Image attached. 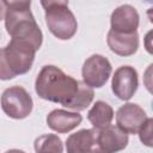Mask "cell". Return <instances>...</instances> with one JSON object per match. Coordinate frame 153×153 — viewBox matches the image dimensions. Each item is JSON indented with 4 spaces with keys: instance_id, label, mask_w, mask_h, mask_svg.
<instances>
[{
    "instance_id": "obj_1",
    "label": "cell",
    "mask_w": 153,
    "mask_h": 153,
    "mask_svg": "<svg viewBox=\"0 0 153 153\" xmlns=\"http://www.w3.org/2000/svg\"><path fill=\"white\" fill-rule=\"evenodd\" d=\"M35 91L39 98L78 112L91 105L94 98L93 88L54 65L41 68L35 80Z\"/></svg>"
},
{
    "instance_id": "obj_2",
    "label": "cell",
    "mask_w": 153,
    "mask_h": 153,
    "mask_svg": "<svg viewBox=\"0 0 153 153\" xmlns=\"http://www.w3.org/2000/svg\"><path fill=\"white\" fill-rule=\"evenodd\" d=\"M30 6L31 1H7L5 27L11 38L26 41L38 50L43 42V33Z\"/></svg>"
},
{
    "instance_id": "obj_3",
    "label": "cell",
    "mask_w": 153,
    "mask_h": 153,
    "mask_svg": "<svg viewBox=\"0 0 153 153\" xmlns=\"http://www.w3.org/2000/svg\"><path fill=\"white\" fill-rule=\"evenodd\" d=\"M36 51L31 43L11 38L4 48H0V80H11L26 74L32 67Z\"/></svg>"
},
{
    "instance_id": "obj_4",
    "label": "cell",
    "mask_w": 153,
    "mask_h": 153,
    "mask_svg": "<svg viewBox=\"0 0 153 153\" xmlns=\"http://www.w3.org/2000/svg\"><path fill=\"white\" fill-rule=\"evenodd\" d=\"M44 10L45 23L49 31L59 39H71L78 30V22L68 7V1L48 0L41 1Z\"/></svg>"
},
{
    "instance_id": "obj_5",
    "label": "cell",
    "mask_w": 153,
    "mask_h": 153,
    "mask_svg": "<svg viewBox=\"0 0 153 153\" xmlns=\"http://www.w3.org/2000/svg\"><path fill=\"white\" fill-rule=\"evenodd\" d=\"M2 111L13 120L26 118L33 109V100L31 94L23 86L7 87L0 98Z\"/></svg>"
},
{
    "instance_id": "obj_6",
    "label": "cell",
    "mask_w": 153,
    "mask_h": 153,
    "mask_svg": "<svg viewBox=\"0 0 153 153\" xmlns=\"http://www.w3.org/2000/svg\"><path fill=\"white\" fill-rule=\"evenodd\" d=\"M111 72L112 66L110 61L100 54H93L82 65V82L91 88H100L109 80Z\"/></svg>"
},
{
    "instance_id": "obj_7",
    "label": "cell",
    "mask_w": 153,
    "mask_h": 153,
    "mask_svg": "<svg viewBox=\"0 0 153 153\" xmlns=\"http://www.w3.org/2000/svg\"><path fill=\"white\" fill-rule=\"evenodd\" d=\"M139 87V75L134 67L131 66H121L118 67L111 80L112 93L121 100H129Z\"/></svg>"
},
{
    "instance_id": "obj_8",
    "label": "cell",
    "mask_w": 153,
    "mask_h": 153,
    "mask_svg": "<svg viewBox=\"0 0 153 153\" xmlns=\"http://www.w3.org/2000/svg\"><path fill=\"white\" fill-rule=\"evenodd\" d=\"M147 118L146 111L135 103H126L116 112V124L126 134H137Z\"/></svg>"
},
{
    "instance_id": "obj_9",
    "label": "cell",
    "mask_w": 153,
    "mask_h": 153,
    "mask_svg": "<svg viewBox=\"0 0 153 153\" xmlns=\"http://www.w3.org/2000/svg\"><path fill=\"white\" fill-rule=\"evenodd\" d=\"M129 142L128 134L122 131L117 126L97 128V146L99 153H117L123 151Z\"/></svg>"
},
{
    "instance_id": "obj_10",
    "label": "cell",
    "mask_w": 153,
    "mask_h": 153,
    "mask_svg": "<svg viewBox=\"0 0 153 153\" xmlns=\"http://www.w3.org/2000/svg\"><path fill=\"white\" fill-rule=\"evenodd\" d=\"M140 24V16L137 10L128 4L116 7L110 16V25L112 31L121 33L137 32Z\"/></svg>"
},
{
    "instance_id": "obj_11",
    "label": "cell",
    "mask_w": 153,
    "mask_h": 153,
    "mask_svg": "<svg viewBox=\"0 0 153 153\" xmlns=\"http://www.w3.org/2000/svg\"><path fill=\"white\" fill-rule=\"evenodd\" d=\"M67 153H99L97 146V128L80 129L66 140Z\"/></svg>"
},
{
    "instance_id": "obj_12",
    "label": "cell",
    "mask_w": 153,
    "mask_h": 153,
    "mask_svg": "<svg viewBox=\"0 0 153 153\" xmlns=\"http://www.w3.org/2000/svg\"><path fill=\"white\" fill-rule=\"evenodd\" d=\"M45 122L51 130L59 134H66L75 129L82 122V116L78 111L55 109L47 115Z\"/></svg>"
},
{
    "instance_id": "obj_13",
    "label": "cell",
    "mask_w": 153,
    "mask_h": 153,
    "mask_svg": "<svg viewBox=\"0 0 153 153\" xmlns=\"http://www.w3.org/2000/svg\"><path fill=\"white\" fill-rule=\"evenodd\" d=\"M106 43L109 49L118 56H131L139 49V35L133 33H121L109 30L106 35Z\"/></svg>"
},
{
    "instance_id": "obj_14",
    "label": "cell",
    "mask_w": 153,
    "mask_h": 153,
    "mask_svg": "<svg viewBox=\"0 0 153 153\" xmlns=\"http://www.w3.org/2000/svg\"><path fill=\"white\" fill-rule=\"evenodd\" d=\"M114 109L103 100H97L87 112V120L93 128H104L111 124L114 120Z\"/></svg>"
},
{
    "instance_id": "obj_15",
    "label": "cell",
    "mask_w": 153,
    "mask_h": 153,
    "mask_svg": "<svg viewBox=\"0 0 153 153\" xmlns=\"http://www.w3.org/2000/svg\"><path fill=\"white\" fill-rule=\"evenodd\" d=\"M36 153H63L62 140L56 134H44L33 142Z\"/></svg>"
},
{
    "instance_id": "obj_16",
    "label": "cell",
    "mask_w": 153,
    "mask_h": 153,
    "mask_svg": "<svg viewBox=\"0 0 153 153\" xmlns=\"http://www.w3.org/2000/svg\"><path fill=\"white\" fill-rule=\"evenodd\" d=\"M152 124H153V120L148 117L137 133L140 141L147 147H152Z\"/></svg>"
},
{
    "instance_id": "obj_17",
    "label": "cell",
    "mask_w": 153,
    "mask_h": 153,
    "mask_svg": "<svg viewBox=\"0 0 153 153\" xmlns=\"http://www.w3.org/2000/svg\"><path fill=\"white\" fill-rule=\"evenodd\" d=\"M6 8H7V1L0 0V22H1V20H5Z\"/></svg>"
},
{
    "instance_id": "obj_18",
    "label": "cell",
    "mask_w": 153,
    "mask_h": 153,
    "mask_svg": "<svg viewBox=\"0 0 153 153\" xmlns=\"http://www.w3.org/2000/svg\"><path fill=\"white\" fill-rule=\"evenodd\" d=\"M5 153H25L24 151H22V149H17V148H12V149H8V151H6Z\"/></svg>"
}]
</instances>
